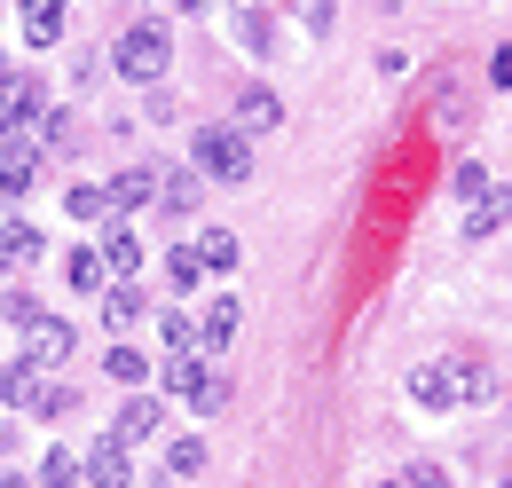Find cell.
Returning a JSON list of instances; mask_svg holds the SVG:
<instances>
[{
    "label": "cell",
    "instance_id": "6da1fadb",
    "mask_svg": "<svg viewBox=\"0 0 512 488\" xmlns=\"http://www.w3.org/2000/svg\"><path fill=\"white\" fill-rule=\"evenodd\" d=\"M111 63H119V79H134V87H158V79H166V63H174V32H166L158 16H142V24L119 32Z\"/></svg>",
    "mask_w": 512,
    "mask_h": 488
},
{
    "label": "cell",
    "instance_id": "7a4b0ae2",
    "mask_svg": "<svg viewBox=\"0 0 512 488\" xmlns=\"http://www.w3.org/2000/svg\"><path fill=\"white\" fill-rule=\"evenodd\" d=\"M410 394L426 402V410H457V402H497V386L481 378L473 363H426L410 370Z\"/></svg>",
    "mask_w": 512,
    "mask_h": 488
},
{
    "label": "cell",
    "instance_id": "3957f363",
    "mask_svg": "<svg viewBox=\"0 0 512 488\" xmlns=\"http://www.w3.org/2000/svg\"><path fill=\"white\" fill-rule=\"evenodd\" d=\"M190 166L205 174V182H237V189H245L253 150H245V134H237V126H197V134H190Z\"/></svg>",
    "mask_w": 512,
    "mask_h": 488
},
{
    "label": "cell",
    "instance_id": "277c9868",
    "mask_svg": "<svg viewBox=\"0 0 512 488\" xmlns=\"http://www.w3.org/2000/svg\"><path fill=\"white\" fill-rule=\"evenodd\" d=\"M0 402H16V410H32V418H64L71 386H48V370H40V363H8V370H0Z\"/></svg>",
    "mask_w": 512,
    "mask_h": 488
},
{
    "label": "cell",
    "instance_id": "5b68a950",
    "mask_svg": "<svg viewBox=\"0 0 512 488\" xmlns=\"http://www.w3.org/2000/svg\"><path fill=\"white\" fill-rule=\"evenodd\" d=\"M48 119V87L40 79H24V71H8L0 79V134H24V126Z\"/></svg>",
    "mask_w": 512,
    "mask_h": 488
},
{
    "label": "cell",
    "instance_id": "8992f818",
    "mask_svg": "<svg viewBox=\"0 0 512 488\" xmlns=\"http://www.w3.org/2000/svg\"><path fill=\"white\" fill-rule=\"evenodd\" d=\"M79 481H95V488H127V481H134L127 441H111V433H103V441H95V449L79 457Z\"/></svg>",
    "mask_w": 512,
    "mask_h": 488
},
{
    "label": "cell",
    "instance_id": "52a82bcc",
    "mask_svg": "<svg viewBox=\"0 0 512 488\" xmlns=\"http://www.w3.org/2000/svg\"><path fill=\"white\" fill-rule=\"evenodd\" d=\"M71 347H79V331H71L64 315H40V323H32V355H24V363L56 370V363H71Z\"/></svg>",
    "mask_w": 512,
    "mask_h": 488
},
{
    "label": "cell",
    "instance_id": "ba28073f",
    "mask_svg": "<svg viewBox=\"0 0 512 488\" xmlns=\"http://www.w3.org/2000/svg\"><path fill=\"white\" fill-rule=\"evenodd\" d=\"M276 119H284V103H276V87H260V79H245V87H237V134H268Z\"/></svg>",
    "mask_w": 512,
    "mask_h": 488
},
{
    "label": "cell",
    "instance_id": "9c48e42d",
    "mask_svg": "<svg viewBox=\"0 0 512 488\" xmlns=\"http://www.w3.org/2000/svg\"><path fill=\"white\" fill-rule=\"evenodd\" d=\"M197 197H205V174H197V166H166V174H158V197H150V205H166V213L182 221V213H197Z\"/></svg>",
    "mask_w": 512,
    "mask_h": 488
},
{
    "label": "cell",
    "instance_id": "30bf717a",
    "mask_svg": "<svg viewBox=\"0 0 512 488\" xmlns=\"http://www.w3.org/2000/svg\"><path fill=\"white\" fill-rule=\"evenodd\" d=\"M40 182V142H8L0 150V197H32Z\"/></svg>",
    "mask_w": 512,
    "mask_h": 488
},
{
    "label": "cell",
    "instance_id": "8fae6325",
    "mask_svg": "<svg viewBox=\"0 0 512 488\" xmlns=\"http://www.w3.org/2000/svg\"><path fill=\"white\" fill-rule=\"evenodd\" d=\"M64 16H71V0H24V48H56Z\"/></svg>",
    "mask_w": 512,
    "mask_h": 488
},
{
    "label": "cell",
    "instance_id": "7c38bea8",
    "mask_svg": "<svg viewBox=\"0 0 512 488\" xmlns=\"http://www.w3.org/2000/svg\"><path fill=\"white\" fill-rule=\"evenodd\" d=\"M95 252H103V268H111L119 284H134V268H142V237H134L127 221H111V229H103V244H95Z\"/></svg>",
    "mask_w": 512,
    "mask_h": 488
},
{
    "label": "cell",
    "instance_id": "4fadbf2b",
    "mask_svg": "<svg viewBox=\"0 0 512 488\" xmlns=\"http://www.w3.org/2000/svg\"><path fill=\"white\" fill-rule=\"evenodd\" d=\"M158 418H166V410H158V394H127V402H119V418H111V441H150Z\"/></svg>",
    "mask_w": 512,
    "mask_h": 488
},
{
    "label": "cell",
    "instance_id": "5bb4252c",
    "mask_svg": "<svg viewBox=\"0 0 512 488\" xmlns=\"http://www.w3.org/2000/svg\"><path fill=\"white\" fill-rule=\"evenodd\" d=\"M150 197H158V166H127L119 182L103 189V205H111V213H134V205H150Z\"/></svg>",
    "mask_w": 512,
    "mask_h": 488
},
{
    "label": "cell",
    "instance_id": "9a60e30c",
    "mask_svg": "<svg viewBox=\"0 0 512 488\" xmlns=\"http://www.w3.org/2000/svg\"><path fill=\"white\" fill-rule=\"evenodd\" d=\"M64 284H71V292H111V268H103L95 244H71V252H64Z\"/></svg>",
    "mask_w": 512,
    "mask_h": 488
},
{
    "label": "cell",
    "instance_id": "2e32d148",
    "mask_svg": "<svg viewBox=\"0 0 512 488\" xmlns=\"http://www.w3.org/2000/svg\"><path fill=\"white\" fill-rule=\"evenodd\" d=\"M237 323H245V307H237L229 292H221V300H213L205 315H197V347H229V339H237Z\"/></svg>",
    "mask_w": 512,
    "mask_h": 488
},
{
    "label": "cell",
    "instance_id": "e0dca14e",
    "mask_svg": "<svg viewBox=\"0 0 512 488\" xmlns=\"http://www.w3.org/2000/svg\"><path fill=\"white\" fill-rule=\"evenodd\" d=\"M48 244H40V229L32 221H0V268H32Z\"/></svg>",
    "mask_w": 512,
    "mask_h": 488
},
{
    "label": "cell",
    "instance_id": "ac0fdd59",
    "mask_svg": "<svg viewBox=\"0 0 512 488\" xmlns=\"http://www.w3.org/2000/svg\"><path fill=\"white\" fill-rule=\"evenodd\" d=\"M142 315H150L142 284H111V292H103V323H111V331H127V323H142Z\"/></svg>",
    "mask_w": 512,
    "mask_h": 488
},
{
    "label": "cell",
    "instance_id": "d6986e66",
    "mask_svg": "<svg viewBox=\"0 0 512 488\" xmlns=\"http://www.w3.org/2000/svg\"><path fill=\"white\" fill-rule=\"evenodd\" d=\"M237 252H245V244L229 237V229H205V237H197V268H205V276H229Z\"/></svg>",
    "mask_w": 512,
    "mask_h": 488
},
{
    "label": "cell",
    "instance_id": "ffe728a7",
    "mask_svg": "<svg viewBox=\"0 0 512 488\" xmlns=\"http://www.w3.org/2000/svg\"><path fill=\"white\" fill-rule=\"evenodd\" d=\"M205 378H213V370L197 363V355H166V394H182V402H197V394H205Z\"/></svg>",
    "mask_w": 512,
    "mask_h": 488
},
{
    "label": "cell",
    "instance_id": "44dd1931",
    "mask_svg": "<svg viewBox=\"0 0 512 488\" xmlns=\"http://www.w3.org/2000/svg\"><path fill=\"white\" fill-rule=\"evenodd\" d=\"M512 221V189H489L473 213H465V237H489V229H505Z\"/></svg>",
    "mask_w": 512,
    "mask_h": 488
},
{
    "label": "cell",
    "instance_id": "7402d4cb",
    "mask_svg": "<svg viewBox=\"0 0 512 488\" xmlns=\"http://www.w3.org/2000/svg\"><path fill=\"white\" fill-rule=\"evenodd\" d=\"M103 370H111V386H142V378H150V363H142V347H127V339H111V355H103Z\"/></svg>",
    "mask_w": 512,
    "mask_h": 488
},
{
    "label": "cell",
    "instance_id": "603a6c76",
    "mask_svg": "<svg viewBox=\"0 0 512 488\" xmlns=\"http://www.w3.org/2000/svg\"><path fill=\"white\" fill-rule=\"evenodd\" d=\"M166 284H174L182 300H190L197 284H205V268H197V244H174V252H166Z\"/></svg>",
    "mask_w": 512,
    "mask_h": 488
},
{
    "label": "cell",
    "instance_id": "cb8c5ba5",
    "mask_svg": "<svg viewBox=\"0 0 512 488\" xmlns=\"http://www.w3.org/2000/svg\"><path fill=\"white\" fill-rule=\"evenodd\" d=\"M166 473H174V481H197V473H205V441H197V433H182V441L166 449Z\"/></svg>",
    "mask_w": 512,
    "mask_h": 488
},
{
    "label": "cell",
    "instance_id": "d4e9b609",
    "mask_svg": "<svg viewBox=\"0 0 512 488\" xmlns=\"http://www.w3.org/2000/svg\"><path fill=\"white\" fill-rule=\"evenodd\" d=\"M158 339H166V355H190V347H197V315H182V307H174V315L158 323Z\"/></svg>",
    "mask_w": 512,
    "mask_h": 488
},
{
    "label": "cell",
    "instance_id": "484cf974",
    "mask_svg": "<svg viewBox=\"0 0 512 488\" xmlns=\"http://www.w3.org/2000/svg\"><path fill=\"white\" fill-rule=\"evenodd\" d=\"M79 481V457H71V449H48V457H40V488H71Z\"/></svg>",
    "mask_w": 512,
    "mask_h": 488
},
{
    "label": "cell",
    "instance_id": "4316f807",
    "mask_svg": "<svg viewBox=\"0 0 512 488\" xmlns=\"http://www.w3.org/2000/svg\"><path fill=\"white\" fill-rule=\"evenodd\" d=\"M64 213H71V221H103L111 205H103V189H87V182H79V189L64 197Z\"/></svg>",
    "mask_w": 512,
    "mask_h": 488
},
{
    "label": "cell",
    "instance_id": "83f0119b",
    "mask_svg": "<svg viewBox=\"0 0 512 488\" xmlns=\"http://www.w3.org/2000/svg\"><path fill=\"white\" fill-rule=\"evenodd\" d=\"M237 40H245L253 56H268V40H276V32H268V16H260V8H245V16H237Z\"/></svg>",
    "mask_w": 512,
    "mask_h": 488
},
{
    "label": "cell",
    "instance_id": "f1b7e54d",
    "mask_svg": "<svg viewBox=\"0 0 512 488\" xmlns=\"http://www.w3.org/2000/svg\"><path fill=\"white\" fill-rule=\"evenodd\" d=\"M190 410H197V418H213V410H229V378H221V370H213V378H205V394H197Z\"/></svg>",
    "mask_w": 512,
    "mask_h": 488
},
{
    "label": "cell",
    "instance_id": "f546056e",
    "mask_svg": "<svg viewBox=\"0 0 512 488\" xmlns=\"http://www.w3.org/2000/svg\"><path fill=\"white\" fill-rule=\"evenodd\" d=\"M0 323H24V331H32V323H40V300H24V292H8V300H0Z\"/></svg>",
    "mask_w": 512,
    "mask_h": 488
},
{
    "label": "cell",
    "instance_id": "4dcf8cb0",
    "mask_svg": "<svg viewBox=\"0 0 512 488\" xmlns=\"http://www.w3.org/2000/svg\"><path fill=\"white\" fill-rule=\"evenodd\" d=\"M292 8L308 16V32H316V40H323V32H331V24H339V8H331V0H292Z\"/></svg>",
    "mask_w": 512,
    "mask_h": 488
},
{
    "label": "cell",
    "instance_id": "1f68e13d",
    "mask_svg": "<svg viewBox=\"0 0 512 488\" xmlns=\"http://www.w3.org/2000/svg\"><path fill=\"white\" fill-rule=\"evenodd\" d=\"M402 488H449V473H442V465H434V457H418V465L402 473Z\"/></svg>",
    "mask_w": 512,
    "mask_h": 488
},
{
    "label": "cell",
    "instance_id": "d6a6232c",
    "mask_svg": "<svg viewBox=\"0 0 512 488\" xmlns=\"http://www.w3.org/2000/svg\"><path fill=\"white\" fill-rule=\"evenodd\" d=\"M449 189H457V197H489V174H481V166H457Z\"/></svg>",
    "mask_w": 512,
    "mask_h": 488
},
{
    "label": "cell",
    "instance_id": "836d02e7",
    "mask_svg": "<svg viewBox=\"0 0 512 488\" xmlns=\"http://www.w3.org/2000/svg\"><path fill=\"white\" fill-rule=\"evenodd\" d=\"M489 79H497V87H512V48H497V56H489Z\"/></svg>",
    "mask_w": 512,
    "mask_h": 488
},
{
    "label": "cell",
    "instance_id": "e575fe53",
    "mask_svg": "<svg viewBox=\"0 0 512 488\" xmlns=\"http://www.w3.org/2000/svg\"><path fill=\"white\" fill-rule=\"evenodd\" d=\"M197 8H213V0H182V16H197Z\"/></svg>",
    "mask_w": 512,
    "mask_h": 488
},
{
    "label": "cell",
    "instance_id": "d590c367",
    "mask_svg": "<svg viewBox=\"0 0 512 488\" xmlns=\"http://www.w3.org/2000/svg\"><path fill=\"white\" fill-rule=\"evenodd\" d=\"M0 488H32V481H16V473H0Z\"/></svg>",
    "mask_w": 512,
    "mask_h": 488
},
{
    "label": "cell",
    "instance_id": "8d00e7d4",
    "mask_svg": "<svg viewBox=\"0 0 512 488\" xmlns=\"http://www.w3.org/2000/svg\"><path fill=\"white\" fill-rule=\"evenodd\" d=\"M8 142H16V134H0V150H8Z\"/></svg>",
    "mask_w": 512,
    "mask_h": 488
},
{
    "label": "cell",
    "instance_id": "74e56055",
    "mask_svg": "<svg viewBox=\"0 0 512 488\" xmlns=\"http://www.w3.org/2000/svg\"><path fill=\"white\" fill-rule=\"evenodd\" d=\"M0 79H8V63H0Z\"/></svg>",
    "mask_w": 512,
    "mask_h": 488
},
{
    "label": "cell",
    "instance_id": "f35d334b",
    "mask_svg": "<svg viewBox=\"0 0 512 488\" xmlns=\"http://www.w3.org/2000/svg\"><path fill=\"white\" fill-rule=\"evenodd\" d=\"M505 488H512V473H505Z\"/></svg>",
    "mask_w": 512,
    "mask_h": 488
},
{
    "label": "cell",
    "instance_id": "ab89813d",
    "mask_svg": "<svg viewBox=\"0 0 512 488\" xmlns=\"http://www.w3.org/2000/svg\"><path fill=\"white\" fill-rule=\"evenodd\" d=\"M0 449H8V441H0Z\"/></svg>",
    "mask_w": 512,
    "mask_h": 488
}]
</instances>
